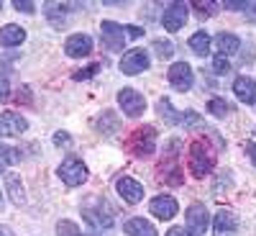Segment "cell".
I'll return each instance as SVG.
<instances>
[{
  "mask_svg": "<svg viewBox=\"0 0 256 236\" xmlns=\"http://www.w3.org/2000/svg\"><path fill=\"white\" fill-rule=\"evenodd\" d=\"M223 6L230 8V11H248L251 8V3H244V0H226Z\"/></svg>",
  "mask_w": 256,
  "mask_h": 236,
  "instance_id": "obj_34",
  "label": "cell"
},
{
  "mask_svg": "<svg viewBox=\"0 0 256 236\" xmlns=\"http://www.w3.org/2000/svg\"><path fill=\"white\" fill-rule=\"evenodd\" d=\"M10 98V85H8V80H0V103H6Z\"/></svg>",
  "mask_w": 256,
  "mask_h": 236,
  "instance_id": "obj_37",
  "label": "cell"
},
{
  "mask_svg": "<svg viewBox=\"0 0 256 236\" xmlns=\"http://www.w3.org/2000/svg\"><path fill=\"white\" fill-rule=\"evenodd\" d=\"M16 11H24V13H36V3H31V0H16Z\"/></svg>",
  "mask_w": 256,
  "mask_h": 236,
  "instance_id": "obj_33",
  "label": "cell"
},
{
  "mask_svg": "<svg viewBox=\"0 0 256 236\" xmlns=\"http://www.w3.org/2000/svg\"><path fill=\"white\" fill-rule=\"evenodd\" d=\"M233 93H236V98H238L241 103L251 105V103H256V82H254L251 77L241 75V77L233 80Z\"/></svg>",
  "mask_w": 256,
  "mask_h": 236,
  "instance_id": "obj_18",
  "label": "cell"
},
{
  "mask_svg": "<svg viewBox=\"0 0 256 236\" xmlns=\"http://www.w3.org/2000/svg\"><path fill=\"white\" fill-rule=\"evenodd\" d=\"M98 131L100 134H105V136H110V134H116L118 128H120V121H118V116L116 113H110V111H102V116L98 118Z\"/></svg>",
  "mask_w": 256,
  "mask_h": 236,
  "instance_id": "obj_23",
  "label": "cell"
},
{
  "mask_svg": "<svg viewBox=\"0 0 256 236\" xmlns=\"http://www.w3.org/2000/svg\"><path fill=\"white\" fill-rule=\"evenodd\" d=\"M184 218H187V226H190L192 231H195V233H202V231L208 228V223H210V213H208L205 205L195 203V205H190V208H187Z\"/></svg>",
  "mask_w": 256,
  "mask_h": 236,
  "instance_id": "obj_16",
  "label": "cell"
},
{
  "mask_svg": "<svg viewBox=\"0 0 256 236\" xmlns=\"http://www.w3.org/2000/svg\"><path fill=\"white\" fill-rule=\"evenodd\" d=\"M148 210H152L159 221H172L177 216L180 205H177V200L172 195H156L152 203H148Z\"/></svg>",
  "mask_w": 256,
  "mask_h": 236,
  "instance_id": "obj_13",
  "label": "cell"
},
{
  "mask_svg": "<svg viewBox=\"0 0 256 236\" xmlns=\"http://www.w3.org/2000/svg\"><path fill=\"white\" fill-rule=\"evenodd\" d=\"M156 108H159V116L166 121V123H180V121H184V113H177L174 108H172V103H169L166 98H162L159 100V105H156Z\"/></svg>",
  "mask_w": 256,
  "mask_h": 236,
  "instance_id": "obj_24",
  "label": "cell"
},
{
  "mask_svg": "<svg viewBox=\"0 0 256 236\" xmlns=\"http://www.w3.org/2000/svg\"><path fill=\"white\" fill-rule=\"evenodd\" d=\"M244 149H246V154L251 157V162H254V167H256V144H254V141H246Z\"/></svg>",
  "mask_w": 256,
  "mask_h": 236,
  "instance_id": "obj_38",
  "label": "cell"
},
{
  "mask_svg": "<svg viewBox=\"0 0 256 236\" xmlns=\"http://www.w3.org/2000/svg\"><path fill=\"white\" fill-rule=\"evenodd\" d=\"M118 105H120L123 116L138 118V116L146 111V98H144L138 90H134V88H123V90L118 93Z\"/></svg>",
  "mask_w": 256,
  "mask_h": 236,
  "instance_id": "obj_6",
  "label": "cell"
},
{
  "mask_svg": "<svg viewBox=\"0 0 256 236\" xmlns=\"http://www.w3.org/2000/svg\"><path fill=\"white\" fill-rule=\"evenodd\" d=\"M154 52H156L159 59H172L174 44H172V41H164V39H156V41H154Z\"/></svg>",
  "mask_w": 256,
  "mask_h": 236,
  "instance_id": "obj_28",
  "label": "cell"
},
{
  "mask_svg": "<svg viewBox=\"0 0 256 236\" xmlns=\"http://www.w3.org/2000/svg\"><path fill=\"white\" fill-rule=\"evenodd\" d=\"M56 175L62 177V182L67 187H77V185H82L84 180H88V167H84V162H80L74 157H67L59 164Z\"/></svg>",
  "mask_w": 256,
  "mask_h": 236,
  "instance_id": "obj_4",
  "label": "cell"
},
{
  "mask_svg": "<svg viewBox=\"0 0 256 236\" xmlns=\"http://www.w3.org/2000/svg\"><path fill=\"white\" fill-rule=\"evenodd\" d=\"M100 36L105 41V47H108L110 52H120L126 47V26L116 24V21H102L100 24Z\"/></svg>",
  "mask_w": 256,
  "mask_h": 236,
  "instance_id": "obj_8",
  "label": "cell"
},
{
  "mask_svg": "<svg viewBox=\"0 0 256 236\" xmlns=\"http://www.w3.org/2000/svg\"><path fill=\"white\" fill-rule=\"evenodd\" d=\"M169 154H166V159H162V164H159V177L166 182V185H182V169H180V164H177V146H180V141L177 139H172L169 141Z\"/></svg>",
  "mask_w": 256,
  "mask_h": 236,
  "instance_id": "obj_5",
  "label": "cell"
},
{
  "mask_svg": "<svg viewBox=\"0 0 256 236\" xmlns=\"http://www.w3.org/2000/svg\"><path fill=\"white\" fill-rule=\"evenodd\" d=\"M56 236H84L80 228H77V223H72V221H59L56 223Z\"/></svg>",
  "mask_w": 256,
  "mask_h": 236,
  "instance_id": "obj_29",
  "label": "cell"
},
{
  "mask_svg": "<svg viewBox=\"0 0 256 236\" xmlns=\"http://www.w3.org/2000/svg\"><path fill=\"white\" fill-rule=\"evenodd\" d=\"M116 190H118V195L126 203H131V205H136V203L144 200V185L138 180H134V177H120L116 182Z\"/></svg>",
  "mask_w": 256,
  "mask_h": 236,
  "instance_id": "obj_14",
  "label": "cell"
},
{
  "mask_svg": "<svg viewBox=\"0 0 256 236\" xmlns=\"http://www.w3.org/2000/svg\"><path fill=\"white\" fill-rule=\"evenodd\" d=\"M187 47L192 49V54H198V57H208V54H210V47H212V39H210L205 31H198V34H192V36H190Z\"/></svg>",
  "mask_w": 256,
  "mask_h": 236,
  "instance_id": "obj_22",
  "label": "cell"
},
{
  "mask_svg": "<svg viewBox=\"0 0 256 236\" xmlns=\"http://www.w3.org/2000/svg\"><path fill=\"white\" fill-rule=\"evenodd\" d=\"M169 85H172L174 90L180 93H187L192 90V85H195V72H192V67L187 62H174L172 67H169Z\"/></svg>",
  "mask_w": 256,
  "mask_h": 236,
  "instance_id": "obj_7",
  "label": "cell"
},
{
  "mask_svg": "<svg viewBox=\"0 0 256 236\" xmlns=\"http://www.w3.org/2000/svg\"><path fill=\"white\" fill-rule=\"evenodd\" d=\"M98 70H100V64H90V70H84V72L80 70V72H74V80H88V77H92Z\"/></svg>",
  "mask_w": 256,
  "mask_h": 236,
  "instance_id": "obj_35",
  "label": "cell"
},
{
  "mask_svg": "<svg viewBox=\"0 0 256 236\" xmlns=\"http://www.w3.org/2000/svg\"><path fill=\"white\" fill-rule=\"evenodd\" d=\"M128 146L136 157H152L156 152V128L154 126H138L128 136Z\"/></svg>",
  "mask_w": 256,
  "mask_h": 236,
  "instance_id": "obj_3",
  "label": "cell"
},
{
  "mask_svg": "<svg viewBox=\"0 0 256 236\" xmlns=\"http://www.w3.org/2000/svg\"><path fill=\"white\" fill-rule=\"evenodd\" d=\"M82 218L88 221L92 228L102 231V228H110L113 226V213H110V205L105 203L102 198L92 195L82 203Z\"/></svg>",
  "mask_w": 256,
  "mask_h": 236,
  "instance_id": "obj_2",
  "label": "cell"
},
{
  "mask_svg": "<svg viewBox=\"0 0 256 236\" xmlns=\"http://www.w3.org/2000/svg\"><path fill=\"white\" fill-rule=\"evenodd\" d=\"M208 111L216 118H226L230 113V103L223 100V98H212V100H208Z\"/></svg>",
  "mask_w": 256,
  "mask_h": 236,
  "instance_id": "obj_27",
  "label": "cell"
},
{
  "mask_svg": "<svg viewBox=\"0 0 256 236\" xmlns=\"http://www.w3.org/2000/svg\"><path fill=\"white\" fill-rule=\"evenodd\" d=\"M64 8L62 3H46V8H44V13H46V18L54 24V29H64Z\"/></svg>",
  "mask_w": 256,
  "mask_h": 236,
  "instance_id": "obj_26",
  "label": "cell"
},
{
  "mask_svg": "<svg viewBox=\"0 0 256 236\" xmlns=\"http://www.w3.org/2000/svg\"><path fill=\"white\" fill-rule=\"evenodd\" d=\"M24 100V103H31V95H28V90H24V93H18V103Z\"/></svg>",
  "mask_w": 256,
  "mask_h": 236,
  "instance_id": "obj_39",
  "label": "cell"
},
{
  "mask_svg": "<svg viewBox=\"0 0 256 236\" xmlns=\"http://www.w3.org/2000/svg\"><path fill=\"white\" fill-rule=\"evenodd\" d=\"M3 182H6L10 203L13 205H24L26 203V192H24V182H20V177L16 172H10V169H6V172H3Z\"/></svg>",
  "mask_w": 256,
  "mask_h": 236,
  "instance_id": "obj_17",
  "label": "cell"
},
{
  "mask_svg": "<svg viewBox=\"0 0 256 236\" xmlns=\"http://www.w3.org/2000/svg\"><path fill=\"white\" fill-rule=\"evenodd\" d=\"M236 228H238V221H236V216H233V210L220 208L216 213V218H212V233L216 236H233Z\"/></svg>",
  "mask_w": 256,
  "mask_h": 236,
  "instance_id": "obj_15",
  "label": "cell"
},
{
  "mask_svg": "<svg viewBox=\"0 0 256 236\" xmlns=\"http://www.w3.org/2000/svg\"><path fill=\"white\" fill-rule=\"evenodd\" d=\"M26 41V31L16 26V24H8L0 29V47H20Z\"/></svg>",
  "mask_w": 256,
  "mask_h": 236,
  "instance_id": "obj_21",
  "label": "cell"
},
{
  "mask_svg": "<svg viewBox=\"0 0 256 236\" xmlns=\"http://www.w3.org/2000/svg\"><path fill=\"white\" fill-rule=\"evenodd\" d=\"M228 70H230V62L226 57H216V59H212V72H216V75H226Z\"/></svg>",
  "mask_w": 256,
  "mask_h": 236,
  "instance_id": "obj_31",
  "label": "cell"
},
{
  "mask_svg": "<svg viewBox=\"0 0 256 236\" xmlns=\"http://www.w3.org/2000/svg\"><path fill=\"white\" fill-rule=\"evenodd\" d=\"M64 52L72 59H82L92 54V36L88 34H72L67 41H64Z\"/></svg>",
  "mask_w": 256,
  "mask_h": 236,
  "instance_id": "obj_10",
  "label": "cell"
},
{
  "mask_svg": "<svg viewBox=\"0 0 256 236\" xmlns=\"http://www.w3.org/2000/svg\"><path fill=\"white\" fill-rule=\"evenodd\" d=\"M0 8H3V3H0Z\"/></svg>",
  "mask_w": 256,
  "mask_h": 236,
  "instance_id": "obj_42",
  "label": "cell"
},
{
  "mask_svg": "<svg viewBox=\"0 0 256 236\" xmlns=\"http://www.w3.org/2000/svg\"><path fill=\"white\" fill-rule=\"evenodd\" d=\"M52 141H54L56 146H70V144H72V136H70L67 131H56V134L52 136Z\"/></svg>",
  "mask_w": 256,
  "mask_h": 236,
  "instance_id": "obj_32",
  "label": "cell"
},
{
  "mask_svg": "<svg viewBox=\"0 0 256 236\" xmlns=\"http://www.w3.org/2000/svg\"><path fill=\"white\" fill-rule=\"evenodd\" d=\"M166 236H200V233H195V231H184L182 226H174V228H169V231H166Z\"/></svg>",
  "mask_w": 256,
  "mask_h": 236,
  "instance_id": "obj_36",
  "label": "cell"
},
{
  "mask_svg": "<svg viewBox=\"0 0 256 236\" xmlns=\"http://www.w3.org/2000/svg\"><path fill=\"white\" fill-rule=\"evenodd\" d=\"M123 231L128 236H159L156 228H154V223L146 221V218H128L123 223Z\"/></svg>",
  "mask_w": 256,
  "mask_h": 236,
  "instance_id": "obj_20",
  "label": "cell"
},
{
  "mask_svg": "<svg viewBox=\"0 0 256 236\" xmlns=\"http://www.w3.org/2000/svg\"><path fill=\"white\" fill-rule=\"evenodd\" d=\"M0 236H13V231L8 226H0Z\"/></svg>",
  "mask_w": 256,
  "mask_h": 236,
  "instance_id": "obj_40",
  "label": "cell"
},
{
  "mask_svg": "<svg viewBox=\"0 0 256 236\" xmlns=\"http://www.w3.org/2000/svg\"><path fill=\"white\" fill-rule=\"evenodd\" d=\"M26 128H28V121L20 113H13V111L0 113V136H20Z\"/></svg>",
  "mask_w": 256,
  "mask_h": 236,
  "instance_id": "obj_11",
  "label": "cell"
},
{
  "mask_svg": "<svg viewBox=\"0 0 256 236\" xmlns=\"http://www.w3.org/2000/svg\"><path fill=\"white\" fill-rule=\"evenodd\" d=\"M118 67H120L123 75H141V72H146L148 70V54H146V49H131V52H126Z\"/></svg>",
  "mask_w": 256,
  "mask_h": 236,
  "instance_id": "obj_9",
  "label": "cell"
},
{
  "mask_svg": "<svg viewBox=\"0 0 256 236\" xmlns=\"http://www.w3.org/2000/svg\"><path fill=\"white\" fill-rule=\"evenodd\" d=\"M187 162H190L192 175H195V177H205V175L212 172V167H216V152L210 149L208 141L198 139V141H192V146H190Z\"/></svg>",
  "mask_w": 256,
  "mask_h": 236,
  "instance_id": "obj_1",
  "label": "cell"
},
{
  "mask_svg": "<svg viewBox=\"0 0 256 236\" xmlns=\"http://www.w3.org/2000/svg\"><path fill=\"white\" fill-rule=\"evenodd\" d=\"M192 6H195L200 18H210V16L218 13V3H212V0H208V3H192Z\"/></svg>",
  "mask_w": 256,
  "mask_h": 236,
  "instance_id": "obj_30",
  "label": "cell"
},
{
  "mask_svg": "<svg viewBox=\"0 0 256 236\" xmlns=\"http://www.w3.org/2000/svg\"><path fill=\"white\" fill-rule=\"evenodd\" d=\"M187 6L184 3H172L166 11H164V16H162V24H164V29L169 31V34H174V31H180L184 24H187Z\"/></svg>",
  "mask_w": 256,
  "mask_h": 236,
  "instance_id": "obj_12",
  "label": "cell"
},
{
  "mask_svg": "<svg viewBox=\"0 0 256 236\" xmlns=\"http://www.w3.org/2000/svg\"><path fill=\"white\" fill-rule=\"evenodd\" d=\"M0 210H3V192H0Z\"/></svg>",
  "mask_w": 256,
  "mask_h": 236,
  "instance_id": "obj_41",
  "label": "cell"
},
{
  "mask_svg": "<svg viewBox=\"0 0 256 236\" xmlns=\"http://www.w3.org/2000/svg\"><path fill=\"white\" fill-rule=\"evenodd\" d=\"M212 44H216V49H218V57H230V54H236L238 49H241V39L238 36H233V34H226V31H220L216 39H212Z\"/></svg>",
  "mask_w": 256,
  "mask_h": 236,
  "instance_id": "obj_19",
  "label": "cell"
},
{
  "mask_svg": "<svg viewBox=\"0 0 256 236\" xmlns=\"http://www.w3.org/2000/svg\"><path fill=\"white\" fill-rule=\"evenodd\" d=\"M20 157H24V154H20L16 146H6V144H0V169H3V172H6V169H8L10 164L20 162Z\"/></svg>",
  "mask_w": 256,
  "mask_h": 236,
  "instance_id": "obj_25",
  "label": "cell"
}]
</instances>
